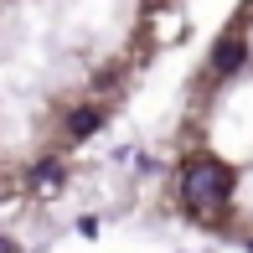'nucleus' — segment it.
Returning <instances> with one entry per match:
<instances>
[{
    "label": "nucleus",
    "instance_id": "6",
    "mask_svg": "<svg viewBox=\"0 0 253 253\" xmlns=\"http://www.w3.org/2000/svg\"><path fill=\"white\" fill-rule=\"evenodd\" d=\"M248 253H253V243H248Z\"/></svg>",
    "mask_w": 253,
    "mask_h": 253
},
{
    "label": "nucleus",
    "instance_id": "2",
    "mask_svg": "<svg viewBox=\"0 0 253 253\" xmlns=\"http://www.w3.org/2000/svg\"><path fill=\"white\" fill-rule=\"evenodd\" d=\"M62 186H67V166L62 160H37V166H31V191H37V197H57Z\"/></svg>",
    "mask_w": 253,
    "mask_h": 253
},
{
    "label": "nucleus",
    "instance_id": "5",
    "mask_svg": "<svg viewBox=\"0 0 253 253\" xmlns=\"http://www.w3.org/2000/svg\"><path fill=\"white\" fill-rule=\"evenodd\" d=\"M0 253H21V248H16V238H5V233H0Z\"/></svg>",
    "mask_w": 253,
    "mask_h": 253
},
{
    "label": "nucleus",
    "instance_id": "3",
    "mask_svg": "<svg viewBox=\"0 0 253 253\" xmlns=\"http://www.w3.org/2000/svg\"><path fill=\"white\" fill-rule=\"evenodd\" d=\"M243 62H248V47H243V37H222V42H217V52H212V73H217V78L238 73Z\"/></svg>",
    "mask_w": 253,
    "mask_h": 253
},
{
    "label": "nucleus",
    "instance_id": "1",
    "mask_svg": "<svg viewBox=\"0 0 253 253\" xmlns=\"http://www.w3.org/2000/svg\"><path fill=\"white\" fill-rule=\"evenodd\" d=\"M233 197V170L212 155H191L181 166V207L186 212H217Z\"/></svg>",
    "mask_w": 253,
    "mask_h": 253
},
{
    "label": "nucleus",
    "instance_id": "4",
    "mask_svg": "<svg viewBox=\"0 0 253 253\" xmlns=\"http://www.w3.org/2000/svg\"><path fill=\"white\" fill-rule=\"evenodd\" d=\"M98 124H103V109H98V103H83V109L67 114V140H88Z\"/></svg>",
    "mask_w": 253,
    "mask_h": 253
}]
</instances>
